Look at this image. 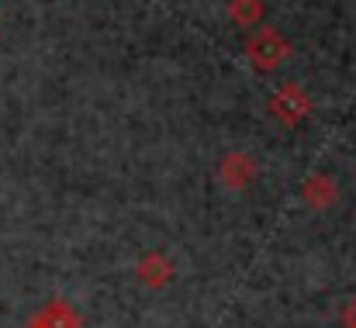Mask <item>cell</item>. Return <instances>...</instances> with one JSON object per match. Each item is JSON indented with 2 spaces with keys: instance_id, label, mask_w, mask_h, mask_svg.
I'll return each mask as SVG.
<instances>
[{
  "instance_id": "6da1fadb",
  "label": "cell",
  "mask_w": 356,
  "mask_h": 328,
  "mask_svg": "<svg viewBox=\"0 0 356 328\" xmlns=\"http://www.w3.org/2000/svg\"><path fill=\"white\" fill-rule=\"evenodd\" d=\"M291 56V42L277 31V28H256L245 42V59L252 63V69L259 73H273L287 63Z\"/></svg>"
},
{
  "instance_id": "7a4b0ae2",
  "label": "cell",
  "mask_w": 356,
  "mask_h": 328,
  "mask_svg": "<svg viewBox=\"0 0 356 328\" xmlns=\"http://www.w3.org/2000/svg\"><path fill=\"white\" fill-rule=\"evenodd\" d=\"M270 114H273L280 124L294 128V124L308 121V114H312V97H308L298 83H284V87L270 97Z\"/></svg>"
},
{
  "instance_id": "3957f363",
  "label": "cell",
  "mask_w": 356,
  "mask_h": 328,
  "mask_svg": "<svg viewBox=\"0 0 356 328\" xmlns=\"http://www.w3.org/2000/svg\"><path fill=\"white\" fill-rule=\"evenodd\" d=\"M218 177L229 190H245L256 180V159L249 152H229L218 166Z\"/></svg>"
},
{
  "instance_id": "277c9868",
  "label": "cell",
  "mask_w": 356,
  "mask_h": 328,
  "mask_svg": "<svg viewBox=\"0 0 356 328\" xmlns=\"http://www.w3.org/2000/svg\"><path fill=\"white\" fill-rule=\"evenodd\" d=\"M301 194H305V201H308L315 211H329V208L339 201V187H336V180H332L329 173H312V177L305 180Z\"/></svg>"
},
{
  "instance_id": "5b68a950",
  "label": "cell",
  "mask_w": 356,
  "mask_h": 328,
  "mask_svg": "<svg viewBox=\"0 0 356 328\" xmlns=\"http://www.w3.org/2000/svg\"><path fill=\"white\" fill-rule=\"evenodd\" d=\"M138 277H142L145 287L159 290V287H166V284L173 280V263H170L163 252H145V256L138 259Z\"/></svg>"
},
{
  "instance_id": "8992f818",
  "label": "cell",
  "mask_w": 356,
  "mask_h": 328,
  "mask_svg": "<svg viewBox=\"0 0 356 328\" xmlns=\"http://www.w3.org/2000/svg\"><path fill=\"white\" fill-rule=\"evenodd\" d=\"M24 328H80V315H76L66 301H52V304H45Z\"/></svg>"
},
{
  "instance_id": "52a82bcc",
  "label": "cell",
  "mask_w": 356,
  "mask_h": 328,
  "mask_svg": "<svg viewBox=\"0 0 356 328\" xmlns=\"http://www.w3.org/2000/svg\"><path fill=\"white\" fill-rule=\"evenodd\" d=\"M263 0H229V21L238 28H256L263 21Z\"/></svg>"
},
{
  "instance_id": "ba28073f",
  "label": "cell",
  "mask_w": 356,
  "mask_h": 328,
  "mask_svg": "<svg viewBox=\"0 0 356 328\" xmlns=\"http://www.w3.org/2000/svg\"><path fill=\"white\" fill-rule=\"evenodd\" d=\"M343 325L346 328H356V297L346 301V311H343Z\"/></svg>"
}]
</instances>
